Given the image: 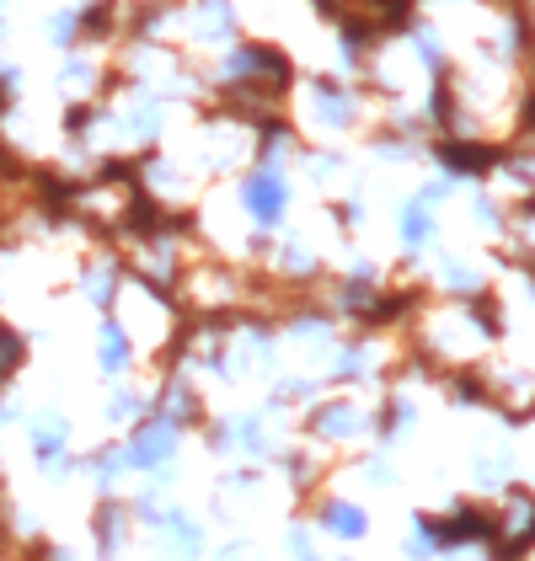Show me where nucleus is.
I'll list each match as a JSON object with an SVG mask.
<instances>
[]
</instances>
